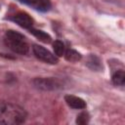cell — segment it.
I'll return each instance as SVG.
<instances>
[{"instance_id":"6da1fadb","label":"cell","mask_w":125,"mask_h":125,"mask_svg":"<svg viewBox=\"0 0 125 125\" xmlns=\"http://www.w3.org/2000/svg\"><path fill=\"white\" fill-rule=\"evenodd\" d=\"M27 113L23 107L16 104H5L0 106V124L18 125L25 121Z\"/></svg>"},{"instance_id":"7a4b0ae2","label":"cell","mask_w":125,"mask_h":125,"mask_svg":"<svg viewBox=\"0 0 125 125\" xmlns=\"http://www.w3.org/2000/svg\"><path fill=\"white\" fill-rule=\"evenodd\" d=\"M4 43L10 50L19 55H26L29 51L26 38L21 33L13 29H9L5 32Z\"/></svg>"},{"instance_id":"3957f363","label":"cell","mask_w":125,"mask_h":125,"mask_svg":"<svg viewBox=\"0 0 125 125\" xmlns=\"http://www.w3.org/2000/svg\"><path fill=\"white\" fill-rule=\"evenodd\" d=\"M32 84L41 91H57L63 87V83L54 77H35L32 80Z\"/></svg>"},{"instance_id":"277c9868","label":"cell","mask_w":125,"mask_h":125,"mask_svg":"<svg viewBox=\"0 0 125 125\" xmlns=\"http://www.w3.org/2000/svg\"><path fill=\"white\" fill-rule=\"evenodd\" d=\"M32 52H33L34 56H35L38 60H40V61H42V62H46V63L56 64V63H58V62H59L58 57H57L55 54L51 53L49 50H47L45 47H43V46H41V45L34 44V45L32 46Z\"/></svg>"},{"instance_id":"5b68a950","label":"cell","mask_w":125,"mask_h":125,"mask_svg":"<svg viewBox=\"0 0 125 125\" xmlns=\"http://www.w3.org/2000/svg\"><path fill=\"white\" fill-rule=\"evenodd\" d=\"M11 20L14 22H16L18 25H20L21 27L26 28V29H29L30 27H32L33 23H34L33 19L25 12H18V13H16L15 15H13L11 17Z\"/></svg>"},{"instance_id":"8992f818","label":"cell","mask_w":125,"mask_h":125,"mask_svg":"<svg viewBox=\"0 0 125 125\" xmlns=\"http://www.w3.org/2000/svg\"><path fill=\"white\" fill-rule=\"evenodd\" d=\"M64 102L69 107L74 108V109H84L87 106L86 102L83 99L77 96H74V95H65Z\"/></svg>"},{"instance_id":"52a82bcc","label":"cell","mask_w":125,"mask_h":125,"mask_svg":"<svg viewBox=\"0 0 125 125\" xmlns=\"http://www.w3.org/2000/svg\"><path fill=\"white\" fill-rule=\"evenodd\" d=\"M86 65L93 71H101L103 69V64L101 59L95 55V54H90L87 57L86 60Z\"/></svg>"},{"instance_id":"ba28073f","label":"cell","mask_w":125,"mask_h":125,"mask_svg":"<svg viewBox=\"0 0 125 125\" xmlns=\"http://www.w3.org/2000/svg\"><path fill=\"white\" fill-rule=\"evenodd\" d=\"M28 30L32 35H34L39 41H41L43 43H50L52 41V37L50 36V34H48L47 32L43 31V30L36 29V28H33V27H30Z\"/></svg>"},{"instance_id":"9c48e42d","label":"cell","mask_w":125,"mask_h":125,"mask_svg":"<svg viewBox=\"0 0 125 125\" xmlns=\"http://www.w3.org/2000/svg\"><path fill=\"white\" fill-rule=\"evenodd\" d=\"M63 56H64L65 60L70 62H78L82 59V55L79 52H77L76 50H73V49L65 50Z\"/></svg>"},{"instance_id":"30bf717a","label":"cell","mask_w":125,"mask_h":125,"mask_svg":"<svg viewBox=\"0 0 125 125\" xmlns=\"http://www.w3.org/2000/svg\"><path fill=\"white\" fill-rule=\"evenodd\" d=\"M51 6H52V4H51L50 0H36L35 4L33 6V9H35L39 12L45 13L51 9Z\"/></svg>"},{"instance_id":"8fae6325","label":"cell","mask_w":125,"mask_h":125,"mask_svg":"<svg viewBox=\"0 0 125 125\" xmlns=\"http://www.w3.org/2000/svg\"><path fill=\"white\" fill-rule=\"evenodd\" d=\"M112 83L116 86H122L125 82V72L123 70H117L112 74Z\"/></svg>"},{"instance_id":"7c38bea8","label":"cell","mask_w":125,"mask_h":125,"mask_svg":"<svg viewBox=\"0 0 125 125\" xmlns=\"http://www.w3.org/2000/svg\"><path fill=\"white\" fill-rule=\"evenodd\" d=\"M53 50H54V54L57 57H62L65 52L64 44L60 40H55L53 42Z\"/></svg>"},{"instance_id":"4fadbf2b","label":"cell","mask_w":125,"mask_h":125,"mask_svg":"<svg viewBox=\"0 0 125 125\" xmlns=\"http://www.w3.org/2000/svg\"><path fill=\"white\" fill-rule=\"evenodd\" d=\"M89 121H90V114H89L87 111H82V112H80V113L77 115L76 120H75V122H76L77 124H79V125L87 124V123H89Z\"/></svg>"},{"instance_id":"5bb4252c","label":"cell","mask_w":125,"mask_h":125,"mask_svg":"<svg viewBox=\"0 0 125 125\" xmlns=\"http://www.w3.org/2000/svg\"><path fill=\"white\" fill-rule=\"evenodd\" d=\"M17 1H19L20 3L25 4V5L30 6V7H32V8H33V6H34V4H35V1H36V0H17Z\"/></svg>"}]
</instances>
